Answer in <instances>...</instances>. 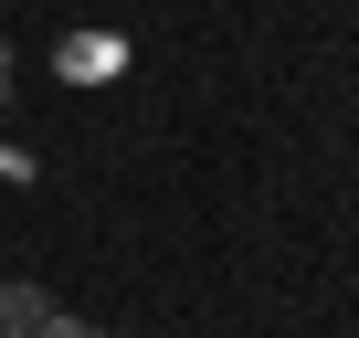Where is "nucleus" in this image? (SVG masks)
<instances>
[{
  "instance_id": "nucleus-3",
  "label": "nucleus",
  "mask_w": 359,
  "mask_h": 338,
  "mask_svg": "<svg viewBox=\"0 0 359 338\" xmlns=\"http://www.w3.org/2000/svg\"><path fill=\"white\" fill-rule=\"evenodd\" d=\"M0 95H11V43H0Z\"/></svg>"
},
{
  "instance_id": "nucleus-1",
  "label": "nucleus",
  "mask_w": 359,
  "mask_h": 338,
  "mask_svg": "<svg viewBox=\"0 0 359 338\" xmlns=\"http://www.w3.org/2000/svg\"><path fill=\"white\" fill-rule=\"evenodd\" d=\"M43 317H53V296H43V285H0V338H32Z\"/></svg>"
},
{
  "instance_id": "nucleus-2",
  "label": "nucleus",
  "mask_w": 359,
  "mask_h": 338,
  "mask_svg": "<svg viewBox=\"0 0 359 338\" xmlns=\"http://www.w3.org/2000/svg\"><path fill=\"white\" fill-rule=\"evenodd\" d=\"M32 338H106V327H85V317H64V306H53V317H43Z\"/></svg>"
}]
</instances>
